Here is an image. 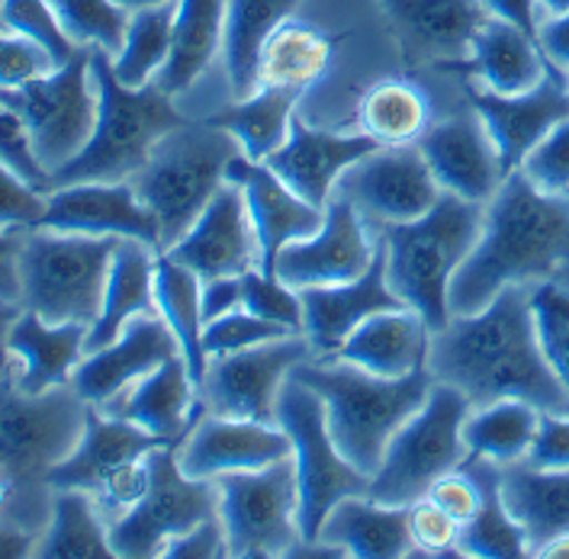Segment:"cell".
I'll return each instance as SVG.
<instances>
[{
  "label": "cell",
  "instance_id": "1",
  "mask_svg": "<svg viewBox=\"0 0 569 559\" xmlns=\"http://www.w3.org/2000/svg\"><path fill=\"white\" fill-rule=\"evenodd\" d=\"M428 370L473 406L525 399L540 412L569 415V392L540 348L531 287L511 283L486 309L453 316L435 331Z\"/></svg>",
  "mask_w": 569,
  "mask_h": 559
},
{
  "label": "cell",
  "instance_id": "2",
  "mask_svg": "<svg viewBox=\"0 0 569 559\" xmlns=\"http://www.w3.org/2000/svg\"><path fill=\"white\" fill-rule=\"evenodd\" d=\"M567 267V193H543L525 171H511L486 207L480 244L450 283V316H473L511 283L550 280Z\"/></svg>",
  "mask_w": 569,
  "mask_h": 559
},
{
  "label": "cell",
  "instance_id": "3",
  "mask_svg": "<svg viewBox=\"0 0 569 559\" xmlns=\"http://www.w3.org/2000/svg\"><path fill=\"white\" fill-rule=\"evenodd\" d=\"M90 402L71 383L23 392L3 380V521L32 530L52 518V486L49 476L74 453L84 438Z\"/></svg>",
  "mask_w": 569,
  "mask_h": 559
},
{
  "label": "cell",
  "instance_id": "4",
  "mask_svg": "<svg viewBox=\"0 0 569 559\" xmlns=\"http://www.w3.org/2000/svg\"><path fill=\"white\" fill-rule=\"evenodd\" d=\"M290 377L322 396L331 438L363 476L377 472L392 435L419 412L435 386L428 363L409 377L387 380L335 357H309Z\"/></svg>",
  "mask_w": 569,
  "mask_h": 559
},
{
  "label": "cell",
  "instance_id": "5",
  "mask_svg": "<svg viewBox=\"0 0 569 559\" xmlns=\"http://www.w3.org/2000/svg\"><path fill=\"white\" fill-rule=\"evenodd\" d=\"M486 229V207L445 190L438 207L416 222L387 226V280L396 296L416 309L431 331L448 328L450 283L467 264Z\"/></svg>",
  "mask_w": 569,
  "mask_h": 559
},
{
  "label": "cell",
  "instance_id": "6",
  "mask_svg": "<svg viewBox=\"0 0 569 559\" xmlns=\"http://www.w3.org/2000/svg\"><path fill=\"white\" fill-rule=\"evenodd\" d=\"M90 71L100 93L97 129L88 148L52 174V190L84 180H107L120 183L132 180L149 164L154 146L183 126L174 100L158 88H126L117 78L113 56L103 49H90Z\"/></svg>",
  "mask_w": 569,
  "mask_h": 559
},
{
  "label": "cell",
  "instance_id": "7",
  "mask_svg": "<svg viewBox=\"0 0 569 559\" xmlns=\"http://www.w3.org/2000/svg\"><path fill=\"white\" fill-rule=\"evenodd\" d=\"M20 309H30L49 325H93L103 296L117 236H78L56 229H13Z\"/></svg>",
  "mask_w": 569,
  "mask_h": 559
},
{
  "label": "cell",
  "instance_id": "8",
  "mask_svg": "<svg viewBox=\"0 0 569 559\" xmlns=\"http://www.w3.org/2000/svg\"><path fill=\"white\" fill-rule=\"evenodd\" d=\"M239 154V139L212 119L193 126L183 122L154 146L149 164L132 177V187L158 216L164 251L193 229L219 187L229 180V164Z\"/></svg>",
  "mask_w": 569,
  "mask_h": 559
},
{
  "label": "cell",
  "instance_id": "9",
  "mask_svg": "<svg viewBox=\"0 0 569 559\" xmlns=\"http://www.w3.org/2000/svg\"><path fill=\"white\" fill-rule=\"evenodd\" d=\"M470 409L473 402L457 386L435 380L425 406L392 435L383 463L370 476L367 499L409 508L428 499L441 476L467 467L470 447L463 441V421Z\"/></svg>",
  "mask_w": 569,
  "mask_h": 559
},
{
  "label": "cell",
  "instance_id": "10",
  "mask_svg": "<svg viewBox=\"0 0 569 559\" xmlns=\"http://www.w3.org/2000/svg\"><path fill=\"white\" fill-rule=\"evenodd\" d=\"M277 425L293 441V467L300 482V533L306 543H316L331 508L348 496H367L370 476H363L338 450L322 396L297 377H290L280 389Z\"/></svg>",
  "mask_w": 569,
  "mask_h": 559
},
{
  "label": "cell",
  "instance_id": "11",
  "mask_svg": "<svg viewBox=\"0 0 569 559\" xmlns=\"http://www.w3.org/2000/svg\"><path fill=\"white\" fill-rule=\"evenodd\" d=\"M158 443L164 441L142 431L139 425L90 406L84 438L74 447V453L52 470L49 486L52 492L56 489L90 492L100 505L103 518L113 525L146 496V486H149L146 457Z\"/></svg>",
  "mask_w": 569,
  "mask_h": 559
},
{
  "label": "cell",
  "instance_id": "12",
  "mask_svg": "<svg viewBox=\"0 0 569 559\" xmlns=\"http://www.w3.org/2000/svg\"><path fill=\"white\" fill-rule=\"evenodd\" d=\"M146 463V496L110 525V543L122 559L161 557L168 540L219 515L216 479H190L180 470L178 443H158Z\"/></svg>",
  "mask_w": 569,
  "mask_h": 559
},
{
  "label": "cell",
  "instance_id": "13",
  "mask_svg": "<svg viewBox=\"0 0 569 559\" xmlns=\"http://www.w3.org/2000/svg\"><path fill=\"white\" fill-rule=\"evenodd\" d=\"M219 486V518L229 550L239 559L290 557L302 540L300 482L293 457L254 472H226Z\"/></svg>",
  "mask_w": 569,
  "mask_h": 559
},
{
  "label": "cell",
  "instance_id": "14",
  "mask_svg": "<svg viewBox=\"0 0 569 559\" xmlns=\"http://www.w3.org/2000/svg\"><path fill=\"white\" fill-rule=\"evenodd\" d=\"M3 107L23 117L42 164L52 174L61 171L88 148L97 129L100 93L90 71V49H81L39 81L3 90Z\"/></svg>",
  "mask_w": 569,
  "mask_h": 559
},
{
  "label": "cell",
  "instance_id": "15",
  "mask_svg": "<svg viewBox=\"0 0 569 559\" xmlns=\"http://www.w3.org/2000/svg\"><path fill=\"white\" fill-rule=\"evenodd\" d=\"M309 357L316 353H312L309 338L300 331L244 348V351L210 357L200 396L207 409L216 415L277 425L280 389Z\"/></svg>",
  "mask_w": 569,
  "mask_h": 559
},
{
  "label": "cell",
  "instance_id": "16",
  "mask_svg": "<svg viewBox=\"0 0 569 559\" xmlns=\"http://www.w3.org/2000/svg\"><path fill=\"white\" fill-rule=\"evenodd\" d=\"M338 193H345L363 219L387 229L428 216L445 197V187L438 183L416 142L373 148L341 174Z\"/></svg>",
  "mask_w": 569,
  "mask_h": 559
},
{
  "label": "cell",
  "instance_id": "17",
  "mask_svg": "<svg viewBox=\"0 0 569 559\" xmlns=\"http://www.w3.org/2000/svg\"><path fill=\"white\" fill-rule=\"evenodd\" d=\"M377 241L380 238L367 232V219L360 216V209L335 190L326 203L322 229L316 236L283 244L273 273L293 290L351 283L370 270L377 258Z\"/></svg>",
  "mask_w": 569,
  "mask_h": 559
},
{
  "label": "cell",
  "instance_id": "18",
  "mask_svg": "<svg viewBox=\"0 0 569 559\" xmlns=\"http://www.w3.org/2000/svg\"><path fill=\"white\" fill-rule=\"evenodd\" d=\"M168 254L190 267L203 283L219 277H244L261 267V238L239 183L226 180L187 236L168 248Z\"/></svg>",
  "mask_w": 569,
  "mask_h": 559
},
{
  "label": "cell",
  "instance_id": "19",
  "mask_svg": "<svg viewBox=\"0 0 569 559\" xmlns=\"http://www.w3.org/2000/svg\"><path fill=\"white\" fill-rule=\"evenodd\" d=\"M293 457V441L280 425L244 421L207 412L178 443L180 470L190 479H219L226 472H254Z\"/></svg>",
  "mask_w": 569,
  "mask_h": 559
},
{
  "label": "cell",
  "instance_id": "20",
  "mask_svg": "<svg viewBox=\"0 0 569 559\" xmlns=\"http://www.w3.org/2000/svg\"><path fill=\"white\" fill-rule=\"evenodd\" d=\"M42 229L78 232V236L139 238L151 244L158 254L164 251L161 222L142 203L132 180H120V183L84 180V183H68V187L52 190Z\"/></svg>",
  "mask_w": 569,
  "mask_h": 559
},
{
  "label": "cell",
  "instance_id": "21",
  "mask_svg": "<svg viewBox=\"0 0 569 559\" xmlns=\"http://www.w3.org/2000/svg\"><path fill=\"white\" fill-rule=\"evenodd\" d=\"M180 353L183 351L178 335L161 316H136L113 345L84 353V360L71 377V386L90 406L110 409L142 377H149L151 370H158L164 360Z\"/></svg>",
  "mask_w": 569,
  "mask_h": 559
},
{
  "label": "cell",
  "instance_id": "22",
  "mask_svg": "<svg viewBox=\"0 0 569 559\" xmlns=\"http://www.w3.org/2000/svg\"><path fill=\"white\" fill-rule=\"evenodd\" d=\"M419 148L428 168L435 171L438 183L448 193L482 207L496 200L506 171L496 142L477 110L428 126V132L419 139Z\"/></svg>",
  "mask_w": 569,
  "mask_h": 559
},
{
  "label": "cell",
  "instance_id": "23",
  "mask_svg": "<svg viewBox=\"0 0 569 559\" xmlns=\"http://www.w3.org/2000/svg\"><path fill=\"white\" fill-rule=\"evenodd\" d=\"M473 110L486 122L499 151L502 171L509 177L525 164L531 148L538 146L553 126L569 119V81L563 78V68L550 64L547 78L528 93L502 97L486 88L473 90Z\"/></svg>",
  "mask_w": 569,
  "mask_h": 559
},
{
  "label": "cell",
  "instance_id": "24",
  "mask_svg": "<svg viewBox=\"0 0 569 559\" xmlns=\"http://www.w3.org/2000/svg\"><path fill=\"white\" fill-rule=\"evenodd\" d=\"M300 296L302 335L309 338L316 357H331L345 345V338L370 316L406 309V302L396 296L387 280L383 238L377 241V258L363 277L351 280V283H335V287H309V290H300Z\"/></svg>",
  "mask_w": 569,
  "mask_h": 559
},
{
  "label": "cell",
  "instance_id": "25",
  "mask_svg": "<svg viewBox=\"0 0 569 559\" xmlns=\"http://www.w3.org/2000/svg\"><path fill=\"white\" fill-rule=\"evenodd\" d=\"M373 148H380V142L370 139L367 132L335 136V132H322V129L306 126L300 113H297L293 126H290V139L277 148L264 164L293 193H300L306 203L326 209L331 193L338 190L341 174L351 164H358L360 158H367Z\"/></svg>",
  "mask_w": 569,
  "mask_h": 559
},
{
  "label": "cell",
  "instance_id": "26",
  "mask_svg": "<svg viewBox=\"0 0 569 559\" xmlns=\"http://www.w3.org/2000/svg\"><path fill=\"white\" fill-rule=\"evenodd\" d=\"M229 180L239 183L244 193L254 232L261 238V270H268V273H273L277 254L283 244L316 236L326 222V209L306 203L300 193H293L264 161H251V158L239 154L229 164Z\"/></svg>",
  "mask_w": 569,
  "mask_h": 559
},
{
  "label": "cell",
  "instance_id": "27",
  "mask_svg": "<svg viewBox=\"0 0 569 559\" xmlns=\"http://www.w3.org/2000/svg\"><path fill=\"white\" fill-rule=\"evenodd\" d=\"M84 345L88 325H49L30 309H20L3 331V351L17 360L13 386L23 392H46L71 383L78 363L88 353Z\"/></svg>",
  "mask_w": 569,
  "mask_h": 559
},
{
  "label": "cell",
  "instance_id": "28",
  "mask_svg": "<svg viewBox=\"0 0 569 559\" xmlns=\"http://www.w3.org/2000/svg\"><path fill=\"white\" fill-rule=\"evenodd\" d=\"M100 412L120 415L161 441L180 443L187 438V431L197 425L193 418L207 412V402H203L200 386L180 353V357L164 360L158 370L142 377L110 409H100Z\"/></svg>",
  "mask_w": 569,
  "mask_h": 559
},
{
  "label": "cell",
  "instance_id": "29",
  "mask_svg": "<svg viewBox=\"0 0 569 559\" xmlns=\"http://www.w3.org/2000/svg\"><path fill=\"white\" fill-rule=\"evenodd\" d=\"M409 59H470L473 36L492 17L482 0H383Z\"/></svg>",
  "mask_w": 569,
  "mask_h": 559
},
{
  "label": "cell",
  "instance_id": "30",
  "mask_svg": "<svg viewBox=\"0 0 569 559\" xmlns=\"http://www.w3.org/2000/svg\"><path fill=\"white\" fill-rule=\"evenodd\" d=\"M431 338L435 331L428 328V322L416 309L406 306V309L377 312L367 322H360L331 357L355 363L373 377L399 380L428 363Z\"/></svg>",
  "mask_w": 569,
  "mask_h": 559
},
{
  "label": "cell",
  "instance_id": "31",
  "mask_svg": "<svg viewBox=\"0 0 569 559\" xmlns=\"http://www.w3.org/2000/svg\"><path fill=\"white\" fill-rule=\"evenodd\" d=\"M319 540L355 559H402L416 550L409 537V508L380 505L367 496L338 501L322 525Z\"/></svg>",
  "mask_w": 569,
  "mask_h": 559
},
{
  "label": "cell",
  "instance_id": "32",
  "mask_svg": "<svg viewBox=\"0 0 569 559\" xmlns=\"http://www.w3.org/2000/svg\"><path fill=\"white\" fill-rule=\"evenodd\" d=\"M154 264L158 251L139 241V238H120V248L113 254L107 296L97 322L88 328V353L113 345L122 335V328L136 316H158V299H154Z\"/></svg>",
  "mask_w": 569,
  "mask_h": 559
},
{
  "label": "cell",
  "instance_id": "33",
  "mask_svg": "<svg viewBox=\"0 0 569 559\" xmlns=\"http://www.w3.org/2000/svg\"><path fill=\"white\" fill-rule=\"evenodd\" d=\"M553 61L543 56L540 42L499 17L482 23L470 46V68L480 74L482 88L502 97L528 93L547 78Z\"/></svg>",
  "mask_w": 569,
  "mask_h": 559
},
{
  "label": "cell",
  "instance_id": "34",
  "mask_svg": "<svg viewBox=\"0 0 569 559\" xmlns=\"http://www.w3.org/2000/svg\"><path fill=\"white\" fill-rule=\"evenodd\" d=\"M502 499L525 530L531 553L569 530V470H540L528 460L502 467Z\"/></svg>",
  "mask_w": 569,
  "mask_h": 559
},
{
  "label": "cell",
  "instance_id": "35",
  "mask_svg": "<svg viewBox=\"0 0 569 559\" xmlns=\"http://www.w3.org/2000/svg\"><path fill=\"white\" fill-rule=\"evenodd\" d=\"M226 10L229 0H178L171 56L151 84H158L168 97H178L187 88H193L200 74L212 64L216 52L222 49Z\"/></svg>",
  "mask_w": 569,
  "mask_h": 559
},
{
  "label": "cell",
  "instance_id": "36",
  "mask_svg": "<svg viewBox=\"0 0 569 559\" xmlns=\"http://www.w3.org/2000/svg\"><path fill=\"white\" fill-rule=\"evenodd\" d=\"M297 7L300 0H229L222 56L236 100H244L258 90L261 52Z\"/></svg>",
  "mask_w": 569,
  "mask_h": 559
},
{
  "label": "cell",
  "instance_id": "37",
  "mask_svg": "<svg viewBox=\"0 0 569 559\" xmlns=\"http://www.w3.org/2000/svg\"><path fill=\"white\" fill-rule=\"evenodd\" d=\"M154 299H158V316L178 335L183 360L200 386L207 367H210V353L203 348V328H207L203 322V280L190 267L174 261L168 251H161L158 264H154Z\"/></svg>",
  "mask_w": 569,
  "mask_h": 559
},
{
  "label": "cell",
  "instance_id": "38",
  "mask_svg": "<svg viewBox=\"0 0 569 559\" xmlns=\"http://www.w3.org/2000/svg\"><path fill=\"white\" fill-rule=\"evenodd\" d=\"M42 559H117L110 543V521L100 505L81 489H56L52 518L36 543Z\"/></svg>",
  "mask_w": 569,
  "mask_h": 559
},
{
  "label": "cell",
  "instance_id": "39",
  "mask_svg": "<svg viewBox=\"0 0 569 559\" xmlns=\"http://www.w3.org/2000/svg\"><path fill=\"white\" fill-rule=\"evenodd\" d=\"M540 409L525 399H499L489 406H473L463 421V441L470 460H492L511 467L528 460L540 428Z\"/></svg>",
  "mask_w": 569,
  "mask_h": 559
},
{
  "label": "cell",
  "instance_id": "40",
  "mask_svg": "<svg viewBox=\"0 0 569 559\" xmlns=\"http://www.w3.org/2000/svg\"><path fill=\"white\" fill-rule=\"evenodd\" d=\"M302 93H306L302 88H258L251 97L219 110L212 122L239 139L244 158L268 161L290 139V126Z\"/></svg>",
  "mask_w": 569,
  "mask_h": 559
},
{
  "label": "cell",
  "instance_id": "41",
  "mask_svg": "<svg viewBox=\"0 0 569 559\" xmlns=\"http://www.w3.org/2000/svg\"><path fill=\"white\" fill-rule=\"evenodd\" d=\"M467 467L482 482V505L460 530V557L477 559H518L531 553V543L521 525L511 518L509 505L502 499V467L492 460H467Z\"/></svg>",
  "mask_w": 569,
  "mask_h": 559
},
{
  "label": "cell",
  "instance_id": "42",
  "mask_svg": "<svg viewBox=\"0 0 569 559\" xmlns=\"http://www.w3.org/2000/svg\"><path fill=\"white\" fill-rule=\"evenodd\" d=\"M360 132L380 146H416L431 126L428 97L409 81H383L360 100Z\"/></svg>",
  "mask_w": 569,
  "mask_h": 559
},
{
  "label": "cell",
  "instance_id": "43",
  "mask_svg": "<svg viewBox=\"0 0 569 559\" xmlns=\"http://www.w3.org/2000/svg\"><path fill=\"white\" fill-rule=\"evenodd\" d=\"M331 46L319 30L306 23H283L261 52L258 88H309L329 68Z\"/></svg>",
  "mask_w": 569,
  "mask_h": 559
},
{
  "label": "cell",
  "instance_id": "44",
  "mask_svg": "<svg viewBox=\"0 0 569 559\" xmlns=\"http://www.w3.org/2000/svg\"><path fill=\"white\" fill-rule=\"evenodd\" d=\"M174 17H178V0L136 10L129 17L126 42L113 56L117 78L126 88H146L161 74L174 42Z\"/></svg>",
  "mask_w": 569,
  "mask_h": 559
},
{
  "label": "cell",
  "instance_id": "45",
  "mask_svg": "<svg viewBox=\"0 0 569 559\" xmlns=\"http://www.w3.org/2000/svg\"><path fill=\"white\" fill-rule=\"evenodd\" d=\"M64 32L81 49H103L117 56L129 30V10L117 0H49Z\"/></svg>",
  "mask_w": 569,
  "mask_h": 559
},
{
  "label": "cell",
  "instance_id": "46",
  "mask_svg": "<svg viewBox=\"0 0 569 559\" xmlns=\"http://www.w3.org/2000/svg\"><path fill=\"white\" fill-rule=\"evenodd\" d=\"M531 306H535L540 348L569 392V290L553 280H540L531 290Z\"/></svg>",
  "mask_w": 569,
  "mask_h": 559
},
{
  "label": "cell",
  "instance_id": "47",
  "mask_svg": "<svg viewBox=\"0 0 569 559\" xmlns=\"http://www.w3.org/2000/svg\"><path fill=\"white\" fill-rule=\"evenodd\" d=\"M0 20H3V32H20L42 42L59 64L81 52V46H74V39L64 32L59 13L52 10L49 0H3Z\"/></svg>",
  "mask_w": 569,
  "mask_h": 559
},
{
  "label": "cell",
  "instance_id": "48",
  "mask_svg": "<svg viewBox=\"0 0 569 559\" xmlns=\"http://www.w3.org/2000/svg\"><path fill=\"white\" fill-rule=\"evenodd\" d=\"M241 299H244V309L268 319V322L283 325L290 331H300L302 335V296L300 290L287 287L277 273L268 270H248L241 277Z\"/></svg>",
  "mask_w": 569,
  "mask_h": 559
},
{
  "label": "cell",
  "instance_id": "49",
  "mask_svg": "<svg viewBox=\"0 0 569 559\" xmlns=\"http://www.w3.org/2000/svg\"><path fill=\"white\" fill-rule=\"evenodd\" d=\"M0 158H3V171L27 180L42 193H52V171L42 164L23 117L10 107H3L0 113Z\"/></svg>",
  "mask_w": 569,
  "mask_h": 559
},
{
  "label": "cell",
  "instance_id": "50",
  "mask_svg": "<svg viewBox=\"0 0 569 559\" xmlns=\"http://www.w3.org/2000/svg\"><path fill=\"white\" fill-rule=\"evenodd\" d=\"M283 335H293L290 328L283 325L268 322L248 309H236L222 319H212L203 328V348L210 357H222V353L244 351V348H254V345H264L273 338H283Z\"/></svg>",
  "mask_w": 569,
  "mask_h": 559
},
{
  "label": "cell",
  "instance_id": "51",
  "mask_svg": "<svg viewBox=\"0 0 569 559\" xmlns=\"http://www.w3.org/2000/svg\"><path fill=\"white\" fill-rule=\"evenodd\" d=\"M56 68L61 64L42 42L20 36V32H3V39H0V84L3 90L23 88L30 81L52 74Z\"/></svg>",
  "mask_w": 569,
  "mask_h": 559
},
{
  "label": "cell",
  "instance_id": "52",
  "mask_svg": "<svg viewBox=\"0 0 569 559\" xmlns=\"http://www.w3.org/2000/svg\"><path fill=\"white\" fill-rule=\"evenodd\" d=\"M518 171H525L528 180L543 193H569V119L553 126L538 146L531 148V154L525 158Z\"/></svg>",
  "mask_w": 569,
  "mask_h": 559
},
{
  "label": "cell",
  "instance_id": "53",
  "mask_svg": "<svg viewBox=\"0 0 569 559\" xmlns=\"http://www.w3.org/2000/svg\"><path fill=\"white\" fill-rule=\"evenodd\" d=\"M460 530L463 525L453 521L441 505L431 499H421L409 505V537L412 547L421 550L425 557H448V553H460Z\"/></svg>",
  "mask_w": 569,
  "mask_h": 559
},
{
  "label": "cell",
  "instance_id": "54",
  "mask_svg": "<svg viewBox=\"0 0 569 559\" xmlns=\"http://www.w3.org/2000/svg\"><path fill=\"white\" fill-rule=\"evenodd\" d=\"M49 209V193L36 190L32 183L13 177L10 171L0 174V222L3 229H39Z\"/></svg>",
  "mask_w": 569,
  "mask_h": 559
},
{
  "label": "cell",
  "instance_id": "55",
  "mask_svg": "<svg viewBox=\"0 0 569 559\" xmlns=\"http://www.w3.org/2000/svg\"><path fill=\"white\" fill-rule=\"evenodd\" d=\"M428 499L435 501V505H441L453 521L467 525V521H473V515L480 511L482 482L473 476L470 467H460V470L441 476V479L431 486Z\"/></svg>",
  "mask_w": 569,
  "mask_h": 559
},
{
  "label": "cell",
  "instance_id": "56",
  "mask_svg": "<svg viewBox=\"0 0 569 559\" xmlns=\"http://www.w3.org/2000/svg\"><path fill=\"white\" fill-rule=\"evenodd\" d=\"M161 557L168 559H222L232 557L229 550V533H226V525L219 515L207 518L203 525H197L193 530L180 533L174 540H168L164 553Z\"/></svg>",
  "mask_w": 569,
  "mask_h": 559
},
{
  "label": "cell",
  "instance_id": "57",
  "mask_svg": "<svg viewBox=\"0 0 569 559\" xmlns=\"http://www.w3.org/2000/svg\"><path fill=\"white\" fill-rule=\"evenodd\" d=\"M528 463L540 470H569V415H540L538 438L528 453Z\"/></svg>",
  "mask_w": 569,
  "mask_h": 559
},
{
  "label": "cell",
  "instance_id": "58",
  "mask_svg": "<svg viewBox=\"0 0 569 559\" xmlns=\"http://www.w3.org/2000/svg\"><path fill=\"white\" fill-rule=\"evenodd\" d=\"M236 309H244L241 299V277H219L203 283V322L222 319Z\"/></svg>",
  "mask_w": 569,
  "mask_h": 559
},
{
  "label": "cell",
  "instance_id": "59",
  "mask_svg": "<svg viewBox=\"0 0 569 559\" xmlns=\"http://www.w3.org/2000/svg\"><path fill=\"white\" fill-rule=\"evenodd\" d=\"M486 10L499 20H506L511 27L525 30L528 36L538 39L540 23H538V0H482Z\"/></svg>",
  "mask_w": 569,
  "mask_h": 559
},
{
  "label": "cell",
  "instance_id": "60",
  "mask_svg": "<svg viewBox=\"0 0 569 559\" xmlns=\"http://www.w3.org/2000/svg\"><path fill=\"white\" fill-rule=\"evenodd\" d=\"M538 42L547 59L553 61L557 68L569 71V13L550 17L547 23H540Z\"/></svg>",
  "mask_w": 569,
  "mask_h": 559
},
{
  "label": "cell",
  "instance_id": "61",
  "mask_svg": "<svg viewBox=\"0 0 569 559\" xmlns=\"http://www.w3.org/2000/svg\"><path fill=\"white\" fill-rule=\"evenodd\" d=\"M535 557L540 559H569V530L567 533H557V537H550L543 547L535 550Z\"/></svg>",
  "mask_w": 569,
  "mask_h": 559
},
{
  "label": "cell",
  "instance_id": "62",
  "mask_svg": "<svg viewBox=\"0 0 569 559\" xmlns=\"http://www.w3.org/2000/svg\"><path fill=\"white\" fill-rule=\"evenodd\" d=\"M543 10H550V17H560V13H569V0H538Z\"/></svg>",
  "mask_w": 569,
  "mask_h": 559
},
{
  "label": "cell",
  "instance_id": "63",
  "mask_svg": "<svg viewBox=\"0 0 569 559\" xmlns=\"http://www.w3.org/2000/svg\"><path fill=\"white\" fill-rule=\"evenodd\" d=\"M122 3L129 13H136V10H146V7H158V3H168V0H117Z\"/></svg>",
  "mask_w": 569,
  "mask_h": 559
}]
</instances>
